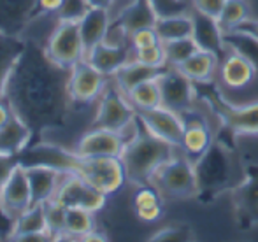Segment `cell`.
<instances>
[{"label":"cell","mask_w":258,"mask_h":242,"mask_svg":"<svg viewBox=\"0 0 258 242\" xmlns=\"http://www.w3.org/2000/svg\"><path fill=\"white\" fill-rule=\"evenodd\" d=\"M176 146L150 133L139 121L136 135L125 144L121 162L126 172V181L139 186H148L151 178L165 162L174 158Z\"/></svg>","instance_id":"cell-2"},{"label":"cell","mask_w":258,"mask_h":242,"mask_svg":"<svg viewBox=\"0 0 258 242\" xmlns=\"http://www.w3.org/2000/svg\"><path fill=\"white\" fill-rule=\"evenodd\" d=\"M81 240H107V237H105L104 233H99V232H97V228H95V230H92L90 233H86Z\"/></svg>","instance_id":"cell-47"},{"label":"cell","mask_w":258,"mask_h":242,"mask_svg":"<svg viewBox=\"0 0 258 242\" xmlns=\"http://www.w3.org/2000/svg\"><path fill=\"white\" fill-rule=\"evenodd\" d=\"M61 4H63V0H39V11L56 14L58 9L61 7Z\"/></svg>","instance_id":"cell-45"},{"label":"cell","mask_w":258,"mask_h":242,"mask_svg":"<svg viewBox=\"0 0 258 242\" xmlns=\"http://www.w3.org/2000/svg\"><path fill=\"white\" fill-rule=\"evenodd\" d=\"M150 184L170 200H195L199 193L194 162L184 154L165 162L153 174Z\"/></svg>","instance_id":"cell-5"},{"label":"cell","mask_w":258,"mask_h":242,"mask_svg":"<svg viewBox=\"0 0 258 242\" xmlns=\"http://www.w3.org/2000/svg\"><path fill=\"white\" fill-rule=\"evenodd\" d=\"M126 139L123 133L104 128H90L79 139L74 153L81 158H100V156H121Z\"/></svg>","instance_id":"cell-16"},{"label":"cell","mask_w":258,"mask_h":242,"mask_svg":"<svg viewBox=\"0 0 258 242\" xmlns=\"http://www.w3.org/2000/svg\"><path fill=\"white\" fill-rule=\"evenodd\" d=\"M181 118H183V123H184L181 149H183L184 156H188L191 162H195L197 158H201L207 151V147L213 144V140H214L213 126H211L209 120H207L204 114L195 111V107L181 113Z\"/></svg>","instance_id":"cell-15"},{"label":"cell","mask_w":258,"mask_h":242,"mask_svg":"<svg viewBox=\"0 0 258 242\" xmlns=\"http://www.w3.org/2000/svg\"><path fill=\"white\" fill-rule=\"evenodd\" d=\"M195 233L190 225H169L160 228L150 237V240H172V242H186L194 240Z\"/></svg>","instance_id":"cell-35"},{"label":"cell","mask_w":258,"mask_h":242,"mask_svg":"<svg viewBox=\"0 0 258 242\" xmlns=\"http://www.w3.org/2000/svg\"><path fill=\"white\" fill-rule=\"evenodd\" d=\"M234 30L248 32V34H251L253 37L258 39V20H255V18H248V20L242 21V23L239 25L237 28H234Z\"/></svg>","instance_id":"cell-44"},{"label":"cell","mask_w":258,"mask_h":242,"mask_svg":"<svg viewBox=\"0 0 258 242\" xmlns=\"http://www.w3.org/2000/svg\"><path fill=\"white\" fill-rule=\"evenodd\" d=\"M225 2H227V0H191V6H194V9L199 11V13L207 14V16L216 18L218 20Z\"/></svg>","instance_id":"cell-40"},{"label":"cell","mask_w":258,"mask_h":242,"mask_svg":"<svg viewBox=\"0 0 258 242\" xmlns=\"http://www.w3.org/2000/svg\"><path fill=\"white\" fill-rule=\"evenodd\" d=\"M162 95V106L181 114L191 109L199 100L195 83L176 67H165L156 77Z\"/></svg>","instance_id":"cell-11"},{"label":"cell","mask_w":258,"mask_h":242,"mask_svg":"<svg viewBox=\"0 0 258 242\" xmlns=\"http://www.w3.org/2000/svg\"><path fill=\"white\" fill-rule=\"evenodd\" d=\"M39 11V0H0V32L20 35Z\"/></svg>","instance_id":"cell-18"},{"label":"cell","mask_w":258,"mask_h":242,"mask_svg":"<svg viewBox=\"0 0 258 242\" xmlns=\"http://www.w3.org/2000/svg\"><path fill=\"white\" fill-rule=\"evenodd\" d=\"M218 65H220V60H218V56L214 53L206 51V49H199L197 53H194L190 58L183 61L176 68H179L195 85H202V83L213 81V75L216 72Z\"/></svg>","instance_id":"cell-26"},{"label":"cell","mask_w":258,"mask_h":242,"mask_svg":"<svg viewBox=\"0 0 258 242\" xmlns=\"http://www.w3.org/2000/svg\"><path fill=\"white\" fill-rule=\"evenodd\" d=\"M72 172L85 178L90 184H93L97 190L105 195L118 191L126 181L125 167H123L121 158L118 156L81 158L76 154Z\"/></svg>","instance_id":"cell-6"},{"label":"cell","mask_w":258,"mask_h":242,"mask_svg":"<svg viewBox=\"0 0 258 242\" xmlns=\"http://www.w3.org/2000/svg\"><path fill=\"white\" fill-rule=\"evenodd\" d=\"M132 58H134L132 44L111 46V44H105V42H100V44H97L86 55V60L95 68H99L102 74L109 75V77H112V74L119 67H123L126 61H130Z\"/></svg>","instance_id":"cell-23"},{"label":"cell","mask_w":258,"mask_h":242,"mask_svg":"<svg viewBox=\"0 0 258 242\" xmlns=\"http://www.w3.org/2000/svg\"><path fill=\"white\" fill-rule=\"evenodd\" d=\"M199 193L195 200L202 205L216 202L232 188V149L227 140L214 137L213 144L194 162Z\"/></svg>","instance_id":"cell-3"},{"label":"cell","mask_w":258,"mask_h":242,"mask_svg":"<svg viewBox=\"0 0 258 242\" xmlns=\"http://www.w3.org/2000/svg\"><path fill=\"white\" fill-rule=\"evenodd\" d=\"M109 75L102 74L86 58L79 60L69 70V93L74 104H92L100 99Z\"/></svg>","instance_id":"cell-13"},{"label":"cell","mask_w":258,"mask_h":242,"mask_svg":"<svg viewBox=\"0 0 258 242\" xmlns=\"http://www.w3.org/2000/svg\"><path fill=\"white\" fill-rule=\"evenodd\" d=\"M53 198L65 209H86V211L99 212L105 205L107 195L99 191L93 184H90L76 172H65Z\"/></svg>","instance_id":"cell-10"},{"label":"cell","mask_w":258,"mask_h":242,"mask_svg":"<svg viewBox=\"0 0 258 242\" xmlns=\"http://www.w3.org/2000/svg\"><path fill=\"white\" fill-rule=\"evenodd\" d=\"M90 7H100V9H111L116 0H86Z\"/></svg>","instance_id":"cell-46"},{"label":"cell","mask_w":258,"mask_h":242,"mask_svg":"<svg viewBox=\"0 0 258 242\" xmlns=\"http://www.w3.org/2000/svg\"><path fill=\"white\" fill-rule=\"evenodd\" d=\"M137 120L136 107L130 104L126 95L114 85L105 86L99 99V107L92 120L90 128H104L112 132H125L134 121Z\"/></svg>","instance_id":"cell-7"},{"label":"cell","mask_w":258,"mask_h":242,"mask_svg":"<svg viewBox=\"0 0 258 242\" xmlns=\"http://www.w3.org/2000/svg\"><path fill=\"white\" fill-rule=\"evenodd\" d=\"M162 212H163V204L153 205V207H146V209H139V211H136V214H137V218L143 219V221L151 223L162 218Z\"/></svg>","instance_id":"cell-42"},{"label":"cell","mask_w":258,"mask_h":242,"mask_svg":"<svg viewBox=\"0 0 258 242\" xmlns=\"http://www.w3.org/2000/svg\"><path fill=\"white\" fill-rule=\"evenodd\" d=\"M190 14H191V20H194V34H191V37L195 39L199 48L214 53L218 56V60L221 61L228 53V49L225 46L223 30H221L218 20L207 16V14L199 13L195 9Z\"/></svg>","instance_id":"cell-20"},{"label":"cell","mask_w":258,"mask_h":242,"mask_svg":"<svg viewBox=\"0 0 258 242\" xmlns=\"http://www.w3.org/2000/svg\"><path fill=\"white\" fill-rule=\"evenodd\" d=\"M32 205V191L28 183L27 167L23 162H18L0 184V214L11 223L23 214Z\"/></svg>","instance_id":"cell-12"},{"label":"cell","mask_w":258,"mask_h":242,"mask_svg":"<svg viewBox=\"0 0 258 242\" xmlns=\"http://www.w3.org/2000/svg\"><path fill=\"white\" fill-rule=\"evenodd\" d=\"M13 118H14V113H13V109H11V106L6 102V99H0V132H4V130L9 126Z\"/></svg>","instance_id":"cell-43"},{"label":"cell","mask_w":258,"mask_h":242,"mask_svg":"<svg viewBox=\"0 0 258 242\" xmlns=\"http://www.w3.org/2000/svg\"><path fill=\"white\" fill-rule=\"evenodd\" d=\"M223 41L227 49L239 53V55L246 56L258 70V39L253 37L251 34L242 30H230L223 32Z\"/></svg>","instance_id":"cell-30"},{"label":"cell","mask_w":258,"mask_h":242,"mask_svg":"<svg viewBox=\"0 0 258 242\" xmlns=\"http://www.w3.org/2000/svg\"><path fill=\"white\" fill-rule=\"evenodd\" d=\"M234 218L239 230H253L258 226V164L246 162L244 179L230 188Z\"/></svg>","instance_id":"cell-8"},{"label":"cell","mask_w":258,"mask_h":242,"mask_svg":"<svg viewBox=\"0 0 258 242\" xmlns=\"http://www.w3.org/2000/svg\"><path fill=\"white\" fill-rule=\"evenodd\" d=\"M44 46L49 58L69 70L79 60L85 58V46L79 32V23L74 21H58L56 28L51 32Z\"/></svg>","instance_id":"cell-9"},{"label":"cell","mask_w":258,"mask_h":242,"mask_svg":"<svg viewBox=\"0 0 258 242\" xmlns=\"http://www.w3.org/2000/svg\"><path fill=\"white\" fill-rule=\"evenodd\" d=\"M155 30L162 42L191 37V34H194V20H191L190 13L176 14V16H162L156 20Z\"/></svg>","instance_id":"cell-28"},{"label":"cell","mask_w":258,"mask_h":242,"mask_svg":"<svg viewBox=\"0 0 258 242\" xmlns=\"http://www.w3.org/2000/svg\"><path fill=\"white\" fill-rule=\"evenodd\" d=\"M202 92L197 88L199 99L216 114L225 132L232 135H258V102L235 106L225 99L223 93L211 83H202Z\"/></svg>","instance_id":"cell-4"},{"label":"cell","mask_w":258,"mask_h":242,"mask_svg":"<svg viewBox=\"0 0 258 242\" xmlns=\"http://www.w3.org/2000/svg\"><path fill=\"white\" fill-rule=\"evenodd\" d=\"M90 9H92V7L88 6L86 0H63V4H61V7L56 13V20L79 23V21L86 16V13H88Z\"/></svg>","instance_id":"cell-36"},{"label":"cell","mask_w":258,"mask_h":242,"mask_svg":"<svg viewBox=\"0 0 258 242\" xmlns=\"http://www.w3.org/2000/svg\"><path fill=\"white\" fill-rule=\"evenodd\" d=\"M134 58L143 61L146 65H151V67H167L165 51H163L162 41L156 42L153 46H148V48L134 49Z\"/></svg>","instance_id":"cell-37"},{"label":"cell","mask_w":258,"mask_h":242,"mask_svg":"<svg viewBox=\"0 0 258 242\" xmlns=\"http://www.w3.org/2000/svg\"><path fill=\"white\" fill-rule=\"evenodd\" d=\"M162 44H163L165 60L169 67H179L183 61H186L194 53H197L199 49H201L194 37L177 39V41L162 42Z\"/></svg>","instance_id":"cell-33"},{"label":"cell","mask_w":258,"mask_h":242,"mask_svg":"<svg viewBox=\"0 0 258 242\" xmlns=\"http://www.w3.org/2000/svg\"><path fill=\"white\" fill-rule=\"evenodd\" d=\"M6 102L32 135L60 130L71 114L69 68L49 58L46 46L27 39L6 85Z\"/></svg>","instance_id":"cell-1"},{"label":"cell","mask_w":258,"mask_h":242,"mask_svg":"<svg viewBox=\"0 0 258 242\" xmlns=\"http://www.w3.org/2000/svg\"><path fill=\"white\" fill-rule=\"evenodd\" d=\"M134 107L137 109H153V107L162 106V95H160V88L156 79H150L141 85H137L132 92L126 95Z\"/></svg>","instance_id":"cell-31"},{"label":"cell","mask_w":258,"mask_h":242,"mask_svg":"<svg viewBox=\"0 0 258 242\" xmlns=\"http://www.w3.org/2000/svg\"><path fill=\"white\" fill-rule=\"evenodd\" d=\"M167 67H169V65H167ZM163 68L165 67H151V65H146V63H143V61L132 58L112 74V81H114V85L118 86L125 95H128L137 85L158 77Z\"/></svg>","instance_id":"cell-25"},{"label":"cell","mask_w":258,"mask_h":242,"mask_svg":"<svg viewBox=\"0 0 258 242\" xmlns=\"http://www.w3.org/2000/svg\"><path fill=\"white\" fill-rule=\"evenodd\" d=\"M20 160H16V154L9 153V151H0V184L6 181L9 172Z\"/></svg>","instance_id":"cell-41"},{"label":"cell","mask_w":258,"mask_h":242,"mask_svg":"<svg viewBox=\"0 0 258 242\" xmlns=\"http://www.w3.org/2000/svg\"><path fill=\"white\" fill-rule=\"evenodd\" d=\"M156 20L158 14L150 0H128L126 6H123V9H119L112 18V21L118 23L128 35L141 28L155 27Z\"/></svg>","instance_id":"cell-22"},{"label":"cell","mask_w":258,"mask_h":242,"mask_svg":"<svg viewBox=\"0 0 258 242\" xmlns=\"http://www.w3.org/2000/svg\"><path fill=\"white\" fill-rule=\"evenodd\" d=\"M156 42H160L158 34H156L155 27H148V28H141V30L134 32L130 35V44L134 49H141V48H148V46H153Z\"/></svg>","instance_id":"cell-39"},{"label":"cell","mask_w":258,"mask_h":242,"mask_svg":"<svg viewBox=\"0 0 258 242\" xmlns=\"http://www.w3.org/2000/svg\"><path fill=\"white\" fill-rule=\"evenodd\" d=\"M137 120L148 132L153 133L158 139L176 147H181L184 133V123L181 114L163 106H158L153 109H137Z\"/></svg>","instance_id":"cell-14"},{"label":"cell","mask_w":258,"mask_h":242,"mask_svg":"<svg viewBox=\"0 0 258 242\" xmlns=\"http://www.w3.org/2000/svg\"><path fill=\"white\" fill-rule=\"evenodd\" d=\"M27 39L0 32V99L6 95V85L16 60L23 53Z\"/></svg>","instance_id":"cell-27"},{"label":"cell","mask_w":258,"mask_h":242,"mask_svg":"<svg viewBox=\"0 0 258 242\" xmlns=\"http://www.w3.org/2000/svg\"><path fill=\"white\" fill-rule=\"evenodd\" d=\"M9 240H54L49 232L44 204H34L11 223Z\"/></svg>","instance_id":"cell-17"},{"label":"cell","mask_w":258,"mask_h":242,"mask_svg":"<svg viewBox=\"0 0 258 242\" xmlns=\"http://www.w3.org/2000/svg\"><path fill=\"white\" fill-rule=\"evenodd\" d=\"M46 209V218H48V226L49 232L53 233V239H65L63 235V221H65V207L58 204L54 198L44 202Z\"/></svg>","instance_id":"cell-34"},{"label":"cell","mask_w":258,"mask_h":242,"mask_svg":"<svg viewBox=\"0 0 258 242\" xmlns=\"http://www.w3.org/2000/svg\"><path fill=\"white\" fill-rule=\"evenodd\" d=\"M112 18L109 9H100V7H92L86 13V16L79 21V32H81L83 46H85V58L97 44H100L105 39Z\"/></svg>","instance_id":"cell-24"},{"label":"cell","mask_w":258,"mask_h":242,"mask_svg":"<svg viewBox=\"0 0 258 242\" xmlns=\"http://www.w3.org/2000/svg\"><path fill=\"white\" fill-rule=\"evenodd\" d=\"M25 167H27L28 183H30L32 205L51 200L56 195V190L63 179L65 172L48 164H34L25 165Z\"/></svg>","instance_id":"cell-19"},{"label":"cell","mask_w":258,"mask_h":242,"mask_svg":"<svg viewBox=\"0 0 258 242\" xmlns=\"http://www.w3.org/2000/svg\"><path fill=\"white\" fill-rule=\"evenodd\" d=\"M258 75L256 67L246 56L228 49L225 58L220 61V79L227 88L242 90L249 86Z\"/></svg>","instance_id":"cell-21"},{"label":"cell","mask_w":258,"mask_h":242,"mask_svg":"<svg viewBox=\"0 0 258 242\" xmlns=\"http://www.w3.org/2000/svg\"><path fill=\"white\" fill-rule=\"evenodd\" d=\"M249 6L246 0H227L221 9L220 16H218V23H220L221 30L230 32L237 28L242 21L249 18Z\"/></svg>","instance_id":"cell-32"},{"label":"cell","mask_w":258,"mask_h":242,"mask_svg":"<svg viewBox=\"0 0 258 242\" xmlns=\"http://www.w3.org/2000/svg\"><path fill=\"white\" fill-rule=\"evenodd\" d=\"M95 212L86 209H65L63 235L65 239L81 240L86 233L95 230Z\"/></svg>","instance_id":"cell-29"},{"label":"cell","mask_w":258,"mask_h":242,"mask_svg":"<svg viewBox=\"0 0 258 242\" xmlns=\"http://www.w3.org/2000/svg\"><path fill=\"white\" fill-rule=\"evenodd\" d=\"M151 6L155 7L158 18L162 16H176V14H186L188 6L184 0H150Z\"/></svg>","instance_id":"cell-38"}]
</instances>
